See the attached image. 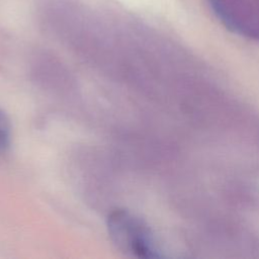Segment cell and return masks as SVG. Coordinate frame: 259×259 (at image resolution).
<instances>
[{
  "label": "cell",
  "instance_id": "cell-1",
  "mask_svg": "<svg viewBox=\"0 0 259 259\" xmlns=\"http://www.w3.org/2000/svg\"><path fill=\"white\" fill-rule=\"evenodd\" d=\"M107 231L112 243L125 255L138 258L159 257L150 231L130 210H112L107 218Z\"/></svg>",
  "mask_w": 259,
  "mask_h": 259
},
{
  "label": "cell",
  "instance_id": "cell-2",
  "mask_svg": "<svg viewBox=\"0 0 259 259\" xmlns=\"http://www.w3.org/2000/svg\"><path fill=\"white\" fill-rule=\"evenodd\" d=\"M11 143V125L6 113L0 108V155L7 152Z\"/></svg>",
  "mask_w": 259,
  "mask_h": 259
}]
</instances>
